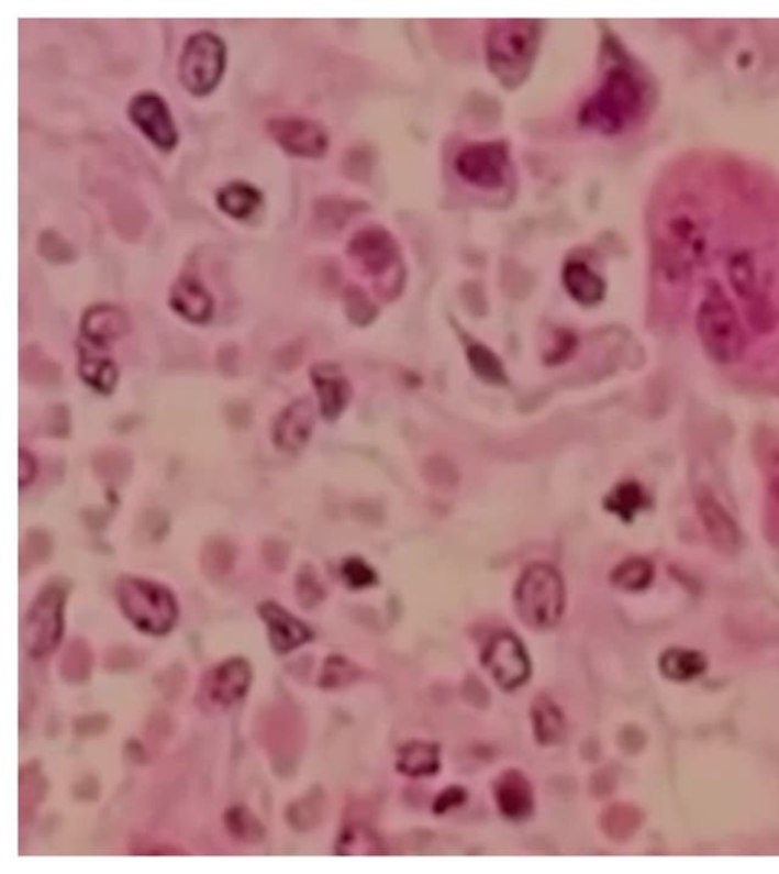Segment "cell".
Instances as JSON below:
<instances>
[{
    "label": "cell",
    "instance_id": "obj_1",
    "mask_svg": "<svg viewBox=\"0 0 779 874\" xmlns=\"http://www.w3.org/2000/svg\"><path fill=\"white\" fill-rule=\"evenodd\" d=\"M539 45V26L533 21L497 22L488 35L490 70L505 87L527 77Z\"/></svg>",
    "mask_w": 779,
    "mask_h": 874
},
{
    "label": "cell",
    "instance_id": "obj_2",
    "mask_svg": "<svg viewBox=\"0 0 779 874\" xmlns=\"http://www.w3.org/2000/svg\"><path fill=\"white\" fill-rule=\"evenodd\" d=\"M639 89L624 69L609 73L600 89L581 107L580 122L597 132H620L639 107Z\"/></svg>",
    "mask_w": 779,
    "mask_h": 874
},
{
    "label": "cell",
    "instance_id": "obj_3",
    "mask_svg": "<svg viewBox=\"0 0 779 874\" xmlns=\"http://www.w3.org/2000/svg\"><path fill=\"white\" fill-rule=\"evenodd\" d=\"M515 600L518 615L527 627L535 630L555 627L565 607L560 576L548 565H532L518 583Z\"/></svg>",
    "mask_w": 779,
    "mask_h": 874
},
{
    "label": "cell",
    "instance_id": "obj_4",
    "mask_svg": "<svg viewBox=\"0 0 779 874\" xmlns=\"http://www.w3.org/2000/svg\"><path fill=\"white\" fill-rule=\"evenodd\" d=\"M698 331L708 355L720 365H733L745 351V332L734 307L717 291L708 292L700 303Z\"/></svg>",
    "mask_w": 779,
    "mask_h": 874
},
{
    "label": "cell",
    "instance_id": "obj_5",
    "mask_svg": "<svg viewBox=\"0 0 779 874\" xmlns=\"http://www.w3.org/2000/svg\"><path fill=\"white\" fill-rule=\"evenodd\" d=\"M227 65V47L212 31L189 35L181 49L179 78L193 97H205L219 87Z\"/></svg>",
    "mask_w": 779,
    "mask_h": 874
},
{
    "label": "cell",
    "instance_id": "obj_6",
    "mask_svg": "<svg viewBox=\"0 0 779 874\" xmlns=\"http://www.w3.org/2000/svg\"><path fill=\"white\" fill-rule=\"evenodd\" d=\"M118 599L130 622L148 634H166L176 623V600L162 585L124 579L118 585Z\"/></svg>",
    "mask_w": 779,
    "mask_h": 874
},
{
    "label": "cell",
    "instance_id": "obj_7",
    "mask_svg": "<svg viewBox=\"0 0 779 874\" xmlns=\"http://www.w3.org/2000/svg\"><path fill=\"white\" fill-rule=\"evenodd\" d=\"M65 595V590L60 587H47L27 611L23 643L30 654L35 656L49 654L60 642Z\"/></svg>",
    "mask_w": 779,
    "mask_h": 874
},
{
    "label": "cell",
    "instance_id": "obj_8",
    "mask_svg": "<svg viewBox=\"0 0 779 874\" xmlns=\"http://www.w3.org/2000/svg\"><path fill=\"white\" fill-rule=\"evenodd\" d=\"M456 172L463 180L481 189H498L505 184L509 172V148L500 142L466 146L458 154Z\"/></svg>",
    "mask_w": 779,
    "mask_h": 874
},
{
    "label": "cell",
    "instance_id": "obj_9",
    "mask_svg": "<svg viewBox=\"0 0 779 874\" xmlns=\"http://www.w3.org/2000/svg\"><path fill=\"white\" fill-rule=\"evenodd\" d=\"M129 117L146 140L162 152H173L179 144V130L171 110L159 93L145 90L134 95L129 104Z\"/></svg>",
    "mask_w": 779,
    "mask_h": 874
},
{
    "label": "cell",
    "instance_id": "obj_10",
    "mask_svg": "<svg viewBox=\"0 0 779 874\" xmlns=\"http://www.w3.org/2000/svg\"><path fill=\"white\" fill-rule=\"evenodd\" d=\"M271 140L291 156L319 159L330 148V136L319 122L302 117H275L267 122Z\"/></svg>",
    "mask_w": 779,
    "mask_h": 874
},
{
    "label": "cell",
    "instance_id": "obj_11",
    "mask_svg": "<svg viewBox=\"0 0 779 874\" xmlns=\"http://www.w3.org/2000/svg\"><path fill=\"white\" fill-rule=\"evenodd\" d=\"M482 666L505 690L515 689L530 676V660L520 640L512 634L498 635L482 654Z\"/></svg>",
    "mask_w": 779,
    "mask_h": 874
},
{
    "label": "cell",
    "instance_id": "obj_12",
    "mask_svg": "<svg viewBox=\"0 0 779 874\" xmlns=\"http://www.w3.org/2000/svg\"><path fill=\"white\" fill-rule=\"evenodd\" d=\"M251 667L244 660H229L205 676L200 696L209 707H229L247 692Z\"/></svg>",
    "mask_w": 779,
    "mask_h": 874
},
{
    "label": "cell",
    "instance_id": "obj_13",
    "mask_svg": "<svg viewBox=\"0 0 779 874\" xmlns=\"http://www.w3.org/2000/svg\"><path fill=\"white\" fill-rule=\"evenodd\" d=\"M695 506L711 541L723 552L733 553L739 545V530L725 508L708 489L695 493Z\"/></svg>",
    "mask_w": 779,
    "mask_h": 874
},
{
    "label": "cell",
    "instance_id": "obj_14",
    "mask_svg": "<svg viewBox=\"0 0 779 874\" xmlns=\"http://www.w3.org/2000/svg\"><path fill=\"white\" fill-rule=\"evenodd\" d=\"M349 255L370 275L386 272L397 259V245L382 229H367L350 241Z\"/></svg>",
    "mask_w": 779,
    "mask_h": 874
},
{
    "label": "cell",
    "instance_id": "obj_15",
    "mask_svg": "<svg viewBox=\"0 0 779 874\" xmlns=\"http://www.w3.org/2000/svg\"><path fill=\"white\" fill-rule=\"evenodd\" d=\"M259 615L267 623L272 650L280 654L296 650L311 639L310 630L279 605L272 602L260 605Z\"/></svg>",
    "mask_w": 779,
    "mask_h": 874
},
{
    "label": "cell",
    "instance_id": "obj_16",
    "mask_svg": "<svg viewBox=\"0 0 779 874\" xmlns=\"http://www.w3.org/2000/svg\"><path fill=\"white\" fill-rule=\"evenodd\" d=\"M174 310L188 319L189 322L204 323L211 319L213 300L200 280L191 275H183L176 280L171 290Z\"/></svg>",
    "mask_w": 779,
    "mask_h": 874
},
{
    "label": "cell",
    "instance_id": "obj_17",
    "mask_svg": "<svg viewBox=\"0 0 779 874\" xmlns=\"http://www.w3.org/2000/svg\"><path fill=\"white\" fill-rule=\"evenodd\" d=\"M314 425V410L308 401H298L279 417L275 441L280 449L298 451L307 444Z\"/></svg>",
    "mask_w": 779,
    "mask_h": 874
},
{
    "label": "cell",
    "instance_id": "obj_18",
    "mask_svg": "<svg viewBox=\"0 0 779 874\" xmlns=\"http://www.w3.org/2000/svg\"><path fill=\"white\" fill-rule=\"evenodd\" d=\"M312 379L322 405L324 418L335 419L347 406L350 398V387L346 378L343 377L338 367L332 365H320L312 370Z\"/></svg>",
    "mask_w": 779,
    "mask_h": 874
},
{
    "label": "cell",
    "instance_id": "obj_19",
    "mask_svg": "<svg viewBox=\"0 0 779 874\" xmlns=\"http://www.w3.org/2000/svg\"><path fill=\"white\" fill-rule=\"evenodd\" d=\"M129 322L120 308L97 306L90 308L82 318V335L93 345H104L125 334Z\"/></svg>",
    "mask_w": 779,
    "mask_h": 874
},
{
    "label": "cell",
    "instance_id": "obj_20",
    "mask_svg": "<svg viewBox=\"0 0 779 874\" xmlns=\"http://www.w3.org/2000/svg\"><path fill=\"white\" fill-rule=\"evenodd\" d=\"M263 203V192L248 181H231L216 191V204L225 215L233 220L251 219Z\"/></svg>",
    "mask_w": 779,
    "mask_h": 874
},
{
    "label": "cell",
    "instance_id": "obj_21",
    "mask_svg": "<svg viewBox=\"0 0 779 874\" xmlns=\"http://www.w3.org/2000/svg\"><path fill=\"white\" fill-rule=\"evenodd\" d=\"M497 800L501 812L512 820H522L532 812V789L516 771H510L498 782Z\"/></svg>",
    "mask_w": 779,
    "mask_h": 874
},
{
    "label": "cell",
    "instance_id": "obj_22",
    "mask_svg": "<svg viewBox=\"0 0 779 874\" xmlns=\"http://www.w3.org/2000/svg\"><path fill=\"white\" fill-rule=\"evenodd\" d=\"M564 285L572 299L581 306H596L604 298V283L597 273L580 261H571L564 268Z\"/></svg>",
    "mask_w": 779,
    "mask_h": 874
},
{
    "label": "cell",
    "instance_id": "obj_23",
    "mask_svg": "<svg viewBox=\"0 0 779 874\" xmlns=\"http://www.w3.org/2000/svg\"><path fill=\"white\" fill-rule=\"evenodd\" d=\"M660 672L674 682H690L706 670L705 656L698 651L670 650L659 660Z\"/></svg>",
    "mask_w": 779,
    "mask_h": 874
},
{
    "label": "cell",
    "instance_id": "obj_24",
    "mask_svg": "<svg viewBox=\"0 0 779 874\" xmlns=\"http://www.w3.org/2000/svg\"><path fill=\"white\" fill-rule=\"evenodd\" d=\"M533 721L541 743H556L564 735L565 723L556 704L548 698H539L533 707Z\"/></svg>",
    "mask_w": 779,
    "mask_h": 874
},
{
    "label": "cell",
    "instance_id": "obj_25",
    "mask_svg": "<svg viewBox=\"0 0 779 874\" xmlns=\"http://www.w3.org/2000/svg\"><path fill=\"white\" fill-rule=\"evenodd\" d=\"M398 766L403 774L413 775V777L436 773L438 768L437 749L429 743H411L402 751Z\"/></svg>",
    "mask_w": 779,
    "mask_h": 874
},
{
    "label": "cell",
    "instance_id": "obj_26",
    "mask_svg": "<svg viewBox=\"0 0 779 874\" xmlns=\"http://www.w3.org/2000/svg\"><path fill=\"white\" fill-rule=\"evenodd\" d=\"M654 577V567L646 560H628L620 565L612 575V580L619 588L626 591H639L648 587Z\"/></svg>",
    "mask_w": 779,
    "mask_h": 874
},
{
    "label": "cell",
    "instance_id": "obj_27",
    "mask_svg": "<svg viewBox=\"0 0 779 874\" xmlns=\"http://www.w3.org/2000/svg\"><path fill=\"white\" fill-rule=\"evenodd\" d=\"M468 358L474 372L485 379L490 385H504L505 372L502 367L500 359L492 351L481 345H474L469 347Z\"/></svg>",
    "mask_w": 779,
    "mask_h": 874
},
{
    "label": "cell",
    "instance_id": "obj_28",
    "mask_svg": "<svg viewBox=\"0 0 779 874\" xmlns=\"http://www.w3.org/2000/svg\"><path fill=\"white\" fill-rule=\"evenodd\" d=\"M644 498L646 497L638 485H621L608 497L606 508L628 521L643 508L644 501H646Z\"/></svg>",
    "mask_w": 779,
    "mask_h": 874
},
{
    "label": "cell",
    "instance_id": "obj_29",
    "mask_svg": "<svg viewBox=\"0 0 779 874\" xmlns=\"http://www.w3.org/2000/svg\"><path fill=\"white\" fill-rule=\"evenodd\" d=\"M38 253L51 264H69L75 259V251L69 241L54 229H46L38 236Z\"/></svg>",
    "mask_w": 779,
    "mask_h": 874
},
{
    "label": "cell",
    "instance_id": "obj_30",
    "mask_svg": "<svg viewBox=\"0 0 779 874\" xmlns=\"http://www.w3.org/2000/svg\"><path fill=\"white\" fill-rule=\"evenodd\" d=\"M81 366L82 375L94 387L101 390H112L114 379H116V372H114L113 363L110 359L86 355Z\"/></svg>",
    "mask_w": 779,
    "mask_h": 874
},
{
    "label": "cell",
    "instance_id": "obj_31",
    "mask_svg": "<svg viewBox=\"0 0 779 874\" xmlns=\"http://www.w3.org/2000/svg\"><path fill=\"white\" fill-rule=\"evenodd\" d=\"M343 573L347 583L355 588L369 587V585L374 584L375 579H377L374 569L367 567V565L359 560L347 561V563L344 564Z\"/></svg>",
    "mask_w": 779,
    "mask_h": 874
},
{
    "label": "cell",
    "instance_id": "obj_32",
    "mask_svg": "<svg viewBox=\"0 0 779 874\" xmlns=\"http://www.w3.org/2000/svg\"><path fill=\"white\" fill-rule=\"evenodd\" d=\"M465 790L461 788H450L445 790V793L438 797L436 808H434V810H436L437 814L446 812V810L453 808V806L461 805V803L465 801Z\"/></svg>",
    "mask_w": 779,
    "mask_h": 874
}]
</instances>
